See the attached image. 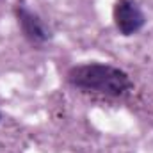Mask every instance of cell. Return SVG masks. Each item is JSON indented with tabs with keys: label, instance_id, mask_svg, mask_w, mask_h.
Here are the masks:
<instances>
[{
	"label": "cell",
	"instance_id": "1",
	"mask_svg": "<svg viewBox=\"0 0 153 153\" xmlns=\"http://www.w3.org/2000/svg\"><path fill=\"white\" fill-rule=\"evenodd\" d=\"M71 87L84 93H94L109 98H123L134 89L130 75L107 62H85L71 66L66 73Z\"/></svg>",
	"mask_w": 153,
	"mask_h": 153
},
{
	"label": "cell",
	"instance_id": "4",
	"mask_svg": "<svg viewBox=\"0 0 153 153\" xmlns=\"http://www.w3.org/2000/svg\"><path fill=\"white\" fill-rule=\"evenodd\" d=\"M0 121H2V112H0Z\"/></svg>",
	"mask_w": 153,
	"mask_h": 153
},
{
	"label": "cell",
	"instance_id": "3",
	"mask_svg": "<svg viewBox=\"0 0 153 153\" xmlns=\"http://www.w3.org/2000/svg\"><path fill=\"white\" fill-rule=\"evenodd\" d=\"M14 14H16V22L18 27L23 34V38L27 39L30 45H45L52 39V30L50 27L41 20L38 13H34L30 7H27L23 2H18L14 7Z\"/></svg>",
	"mask_w": 153,
	"mask_h": 153
},
{
	"label": "cell",
	"instance_id": "2",
	"mask_svg": "<svg viewBox=\"0 0 153 153\" xmlns=\"http://www.w3.org/2000/svg\"><path fill=\"white\" fill-rule=\"evenodd\" d=\"M112 20L117 32L125 38H130L141 32L148 22L137 0H116L112 7Z\"/></svg>",
	"mask_w": 153,
	"mask_h": 153
}]
</instances>
